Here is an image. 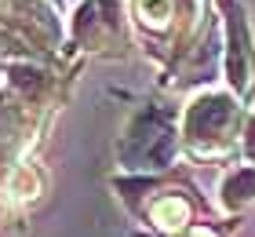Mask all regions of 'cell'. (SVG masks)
<instances>
[{"label":"cell","mask_w":255,"mask_h":237,"mask_svg":"<svg viewBox=\"0 0 255 237\" xmlns=\"http://www.w3.org/2000/svg\"><path fill=\"white\" fill-rule=\"evenodd\" d=\"M230 117H234V106L219 95H208L190 110V121H186V135L190 139H219L230 132Z\"/></svg>","instance_id":"1"},{"label":"cell","mask_w":255,"mask_h":237,"mask_svg":"<svg viewBox=\"0 0 255 237\" xmlns=\"http://www.w3.org/2000/svg\"><path fill=\"white\" fill-rule=\"evenodd\" d=\"M248 201H255V172H237L226 179V205H248Z\"/></svg>","instance_id":"2"},{"label":"cell","mask_w":255,"mask_h":237,"mask_svg":"<svg viewBox=\"0 0 255 237\" xmlns=\"http://www.w3.org/2000/svg\"><path fill=\"white\" fill-rule=\"evenodd\" d=\"M157 223H164V227H182V223H186V205H182V201H175V197H168L164 205H157Z\"/></svg>","instance_id":"3"},{"label":"cell","mask_w":255,"mask_h":237,"mask_svg":"<svg viewBox=\"0 0 255 237\" xmlns=\"http://www.w3.org/2000/svg\"><path fill=\"white\" fill-rule=\"evenodd\" d=\"M138 11H142V15L149 18V22H164L168 18V0H138Z\"/></svg>","instance_id":"4"},{"label":"cell","mask_w":255,"mask_h":237,"mask_svg":"<svg viewBox=\"0 0 255 237\" xmlns=\"http://www.w3.org/2000/svg\"><path fill=\"white\" fill-rule=\"evenodd\" d=\"M248 157L255 161V121H252V132H248Z\"/></svg>","instance_id":"5"}]
</instances>
